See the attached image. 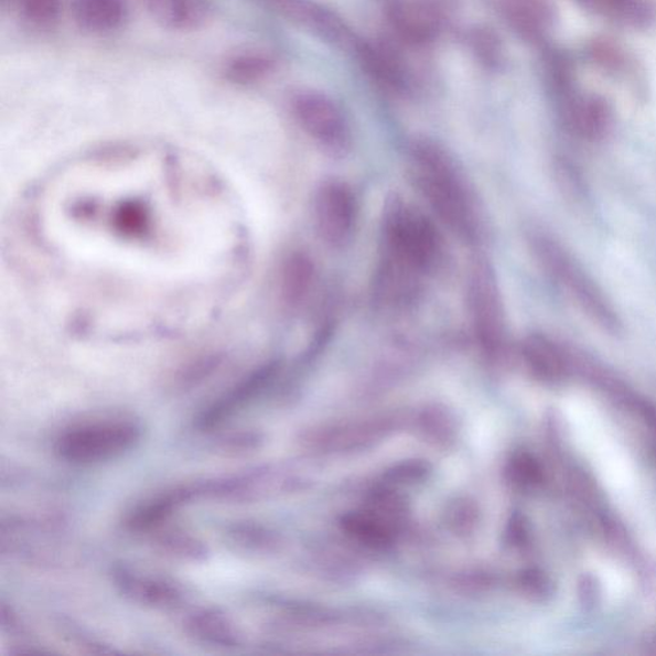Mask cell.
<instances>
[{"mask_svg":"<svg viewBox=\"0 0 656 656\" xmlns=\"http://www.w3.org/2000/svg\"><path fill=\"white\" fill-rule=\"evenodd\" d=\"M381 234V265L420 281L440 265L444 249L438 226L399 195L385 204Z\"/></svg>","mask_w":656,"mask_h":656,"instance_id":"2","label":"cell"},{"mask_svg":"<svg viewBox=\"0 0 656 656\" xmlns=\"http://www.w3.org/2000/svg\"><path fill=\"white\" fill-rule=\"evenodd\" d=\"M584 2L613 14L631 15L639 11L636 0H584Z\"/></svg>","mask_w":656,"mask_h":656,"instance_id":"36","label":"cell"},{"mask_svg":"<svg viewBox=\"0 0 656 656\" xmlns=\"http://www.w3.org/2000/svg\"><path fill=\"white\" fill-rule=\"evenodd\" d=\"M279 373V363L271 362L245 377L232 390H228L223 397L201 410V413L194 420L195 429L205 433L224 429L227 423H230L234 418L244 412L271 386Z\"/></svg>","mask_w":656,"mask_h":656,"instance_id":"10","label":"cell"},{"mask_svg":"<svg viewBox=\"0 0 656 656\" xmlns=\"http://www.w3.org/2000/svg\"><path fill=\"white\" fill-rule=\"evenodd\" d=\"M504 537L512 549L524 550L528 547L531 531L527 518L520 512L513 513L509 517Z\"/></svg>","mask_w":656,"mask_h":656,"instance_id":"33","label":"cell"},{"mask_svg":"<svg viewBox=\"0 0 656 656\" xmlns=\"http://www.w3.org/2000/svg\"><path fill=\"white\" fill-rule=\"evenodd\" d=\"M431 464L423 460H406L391 465L384 473V481L391 486H413L422 484L431 476Z\"/></svg>","mask_w":656,"mask_h":656,"instance_id":"29","label":"cell"},{"mask_svg":"<svg viewBox=\"0 0 656 656\" xmlns=\"http://www.w3.org/2000/svg\"><path fill=\"white\" fill-rule=\"evenodd\" d=\"M61 627L65 631L71 642L77 646L85 647L92 654H115V650L110 649L108 645L100 643L98 638L93 637L88 631L76 626L74 622H61Z\"/></svg>","mask_w":656,"mask_h":656,"instance_id":"35","label":"cell"},{"mask_svg":"<svg viewBox=\"0 0 656 656\" xmlns=\"http://www.w3.org/2000/svg\"><path fill=\"white\" fill-rule=\"evenodd\" d=\"M416 184L430 208L458 237L477 243L482 223L467 179L445 148L418 139L409 149Z\"/></svg>","mask_w":656,"mask_h":656,"instance_id":"1","label":"cell"},{"mask_svg":"<svg viewBox=\"0 0 656 656\" xmlns=\"http://www.w3.org/2000/svg\"><path fill=\"white\" fill-rule=\"evenodd\" d=\"M340 529L352 542L370 551H390L398 541L399 531L366 508L346 512L340 517Z\"/></svg>","mask_w":656,"mask_h":656,"instance_id":"17","label":"cell"},{"mask_svg":"<svg viewBox=\"0 0 656 656\" xmlns=\"http://www.w3.org/2000/svg\"><path fill=\"white\" fill-rule=\"evenodd\" d=\"M284 295L291 304L302 303L312 289L314 282L313 260L299 252L289 260L287 271H284Z\"/></svg>","mask_w":656,"mask_h":656,"instance_id":"27","label":"cell"},{"mask_svg":"<svg viewBox=\"0 0 656 656\" xmlns=\"http://www.w3.org/2000/svg\"><path fill=\"white\" fill-rule=\"evenodd\" d=\"M224 541L236 555L268 558L283 549V537L275 528L252 519L228 521L223 529Z\"/></svg>","mask_w":656,"mask_h":656,"instance_id":"15","label":"cell"},{"mask_svg":"<svg viewBox=\"0 0 656 656\" xmlns=\"http://www.w3.org/2000/svg\"><path fill=\"white\" fill-rule=\"evenodd\" d=\"M22 19L36 29H51L58 22L62 0H18Z\"/></svg>","mask_w":656,"mask_h":656,"instance_id":"30","label":"cell"},{"mask_svg":"<svg viewBox=\"0 0 656 656\" xmlns=\"http://www.w3.org/2000/svg\"><path fill=\"white\" fill-rule=\"evenodd\" d=\"M150 18L175 33H193L208 25L215 14L211 0H144Z\"/></svg>","mask_w":656,"mask_h":656,"instance_id":"14","label":"cell"},{"mask_svg":"<svg viewBox=\"0 0 656 656\" xmlns=\"http://www.w3.org/2000/svg\"><path fill=\"white\" fill-rule=\"evenodd\" d=\"M515 584L519 594L536 600V602L549 598L552 592V582L549 576L536 568L520 571Z\"/></svg>","mask_w":656,"mask_h":656,"instance_id":"31","label":"cell"},{"mask_svg":"<svg viewBox=\"0 0 656 656\" xmlns=\"http://www.w3.org/2000/svg\"><path fill=\"white\" fill-rule=\"evenodd\" d=\"M265 444V432L257 429H240L221 433L213 440V450L226 458H244L258 453Z\"/></svg>","mask_w":656,"mask_h":656,"instance_id":"25","label":"cell"},{"mask_svg":"<svg viewBox=\"0 0 656 656\" xmlns=\"http://www.w3.org/2000/svg\"><path fill=\"white\" fill-rule=\"evenodd\" d=\"M450 10L449 0H389L387 18L401 41L426 45L441 34Z\"/></svg>","mask_w":656,"mask_h":656,"instance_id":"11","label":"cell"},{"mask_svg":"<svg viewBox=\"0 0 656 656\" xmlns=\"http://www.w3.org/2000/svg\"><path fill=\"white\" fill-rule=\"evenodd\" d=\"M470 42L473 52H476L477 57L485 65L493 66L499 61V41H497L492 31L477 29L471 34Z\"/></svg>","mask_w":656,"mask_h":656,"instance_id":"32","label":"cell"},{"mask_svg":"<svg viewBox=\"0 0 656 656\" xmlns=\"http://www.w3.org/2000/svg\"><path fill=\"white\" fill-rule=\"evenodd\" d=\"M313 217L315 230L327 247H345L359 217V204L352 186L336 179L323 181L314 194Z\"/></svg>","mask_w":656,"mask_h":656,"instance_id":"8","label":"cell"},{"mask_svg":"<svg viewBox=\"0 0 656 656\" xmlns=\"http://www.w3.org/2000/svg\"><path fill=\"white\" fill-rule=\"evenodd\" d=\"M144 431L133 417L94 418L62 430L55 438L54 453L62 462L90 467L131 453L141 444Z\"/></svg>","mask_w":656,"mask_h":656,"instance_id":"3","label":"cell"},{"mask_svg":"<svg viewBox=\"0 0 656 656\" xmlns=\"http://www.w3.org/2000/svg\"><path fill=\"white\" fill-rule=\"evenodd\" d=\"M501 11L513 28L527 36L540 34L549 20L544 0H499Z\"/></svg>","mask_w":656,"mask_h":656,"instance_id":"22","label":"cell"},{"mask_svg":"<svg viewBox=\"0 0 656 656\" xmlns=\"http://www.w3.org/2000/svg\"><path fill=\"white\" fill-rule=\"evenodd\" d=\"M409 423L418 437L434 448L450 449L460 437L456 416L453 410L442 405L424 406Z\"/></svg>","mask_w":656,"mask_h":656,"instance_id":"19","label":"cell"},{"mask_svg":"<svg viewBox=\"0 0 656 656\" xmlns=\"http://www.w3.org/2000/svg\"><path fill=\"white\" fill-rule=\"evenodd\" d=\"M524 358L531 373L544 381H555L562 374V365L555 349L539 337L527 340Z\"/></svg>","mask_w":656,"mask_h":656,"instance_id":"28","label":"cell"},{"mask_svg":"<svg viewBox=\"0 0 656 656\" xmlns=\"http://www.w3.org/2000/svg\"><path fill=\"white\" fill-rule=\"evenodd\" d=\"M444 521L449 533L461 539L474 535L481 521L478 504L471 497L460 496L449 502L444 512Z\"/></svg>","mask_w":656,"mask_h":656,"instance_id":"26","label":"cell"},{"mask_svg":"<svg viewBox=\"0 0 656 656\" xmlns=\"http://www.w3.org/2000/svg\"><path fill=\"white\" fill-rule=\"evenodd\" d=\"M409 423L400 413H381L310 427L300 432L298 444L315 455H345L366 452Z\"/></svg>","mask_w":656,"mask_h":656,"instance_id":"4","label":"cell"},{"mask_svg":"<svg viewBox=\"0 0 656 656\" xmlns=\"http://www.w3.org/2000/svg\"><path fill=\"white\" fill-rule=\"evenodd\" d=\"M280 18L311 31L323 41L340 46H355L358 41L340 15L315 0H264Z\"/></svg>","mask_w":656,"mask_h":656,"instance_id":"12","label":"cell"},{"mask_svg":"<svg viewBox=\"0 0 656 656\" xmlns=\"http://www.w3.org/2000/svg\"><path fill=\"white\" fill-rule=\"evenodd\" d=\"M71 13L76 26L90 35H109L129 19L128 0H74Z\"/></svg>","mask_w":656,"mask_h":656,"instance_id":"18","label":"cell"},{"mask_svg":"<svg viewBox=\"0 0 656 656\" xmlns=\"http://www.w3.org/2000/svg\"><path fill=\"white\" fill-rule=\"evenodd\" d=\"M495 577L486 571H465L453 577L452 584L462 592H485L495 587Z\"/></svg>","mask_w":656,"mask_h":656,"instance_id":"34","label":"cell"},{"mask_svg":"<svg viewBox=\"0 0 656 656\" xmlns=\"http://www.w3.org/2000/svg\"><path fill=\"white\" fill-rule=\"evenodd\" d=\"M652 646L654 647V650L656 653V637L654 638V642H653Z\"/></svg>","mask_w":656,"mask_h":656,"instance_id":"38","label":"cell"},{"mask_svg":"<svg viewBox=\"0 0 656 656\" xmlns=\"http://www.w3.org/2000/svg\"><path fill=\"white\" fill-rule=\"evenodd\" d=\"M354 50L362 68L377 85L392 93L407 90V71L391 46L378 42H357Z\"/></svg>","mask_w":656,"mask_h":656,"instance_id":"16","label":"cell"},{"mask_svg":"<svg viewBox=\"0 0 656 656\" xmlns=\"http://www.w3.org/2000/svg\"><path fill=\"white\" fill-rule=\"evenodd\" d=\"M109 577L118 594L147 610L175 611L186 603L189 596L186 589L176 580L147 573L125 563L114 564Z\"/></svg>","mask_w":656,"mask_h":656,"instance_id":"9","label":"cell"},{"mask_svg":"<svg viewBox=\"0 0 656 656\" xmlns=\"http://www.w3.org/2000/svg\"><path fill=\"white\" fill-rule=\"evenodd\" d=\"M310 484L304 476L281 465H260L232 476L213 477L211 501L252 504L302 492Z\"/></svg>","mask_w":656,"mask_h":656,"instance_id":"6","label":"cell"},{"mask_svg":"<svg viewBox=\"0 0 656 656\" xmlns=\"http://www.w3.org/2000/svg\"><path fill=\"white\" fill-rule=\"evenodd\" d=\"M183 626L196 643L218 649H237L244 642L243 632L233 616L219 607H197L185 616Z\"/></svg>","mask_w":656,"mask_h":656,"instance_id":"13","label":"cell"},{"mask_svg":"<svg viewBox=\"0 0 656 656\" xmlns=\"http://www.w3.org/2000/svg\"><path fill=\"white\" fill-rule=\"evenodd\" d=\"M469 310L480 351L490 365H496L504 358L507 335L499 287L492 266L485 260H477L472 268Z\"/></svg>","mask_w":656,"mask_h":656,"instance_id":"5","label":"cell"},{"mask_svg":"<svg viewBox=\"0 0 656 656\" xmlns=\"http://www.w3.org/2000/svg\"><path fill=\"white\" fill-rule=\"evenodd\" d=\"M276 69V62L262 52H245L233 55L225 63L224 76L227 82L237 86H250L262 83Z\"/></svg>","mask_w":656,"mask_h":656,"instance_id":"21","label":"cell"},{"mask_svg":"<svg viewBox=\"0 0 656 656\" xmlns=\"http://www.w3.org/2000/svg\"><path fill=\"white\" fill-rule=\"evenodd\" d=\"M579 594L584 606H594L600 595L599 583L594 577L587 574L582 576L579 583Z\"/></svg>","mask_w":656,"mask_h":656,"instance_id":"37","label":"cell"},{"mask_svg":"<svg viewBox=\"0 0 656 656\" xmlns=\"http://www.w3.org/2000/svg\"><path fill=\"white\" fill-rule=\"evenodd\" d=\"M505 480L518 492L531 493L545 484V470L539 460L527 450L510 454L504 469Z\"/></svg>","mask_w":656,"mask_h":656,"instance_id":"24","label":"cell"},{"mask_svg":"<svg viewBox=\"0 0 656 656\" xmlns=\"http://www.w3.org/2000/svg\"><path fill=\"white\" fill-rule=\"evenodd\" d=\"M363 508L375 513L376 516L397 528L399 533L406 527L410 513L406 496L397 487L387 484L369 492Z\"/></svg>","mask_w":656,"mask_h":656,"instance_id":"23","label":"cell"},{"mask_svg":"<svg viewBox=\"0 0 656 656\" xmlns=\"http://www.w3.org/2000/svg\"><path fill=\"white\" fill-rule=\"evenodd\" d=\"M292 114L315 144L332 155H345L352 147V130L337 103L319 92H302L292 99Z\"/></svg>","mask_w":656,"mask_h":656,"instance_id":"7","label":"cell"},{"mask_svg":"<svg viewBox=\"0 0 656 656\" xmlns=\"http://www.w3.org/2000/svg\"><path fill=\"white\" fill-rule=\"evenodd\" d=\"M157 551L178 562L201 564L208 562L211 549L200 536L180 527H161L152 533Z\"/></svg>","mask_w":656,"mask_h":656,"instance_id":"20","label":"cell"}]
</instances>
